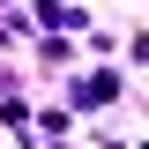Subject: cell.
I'll use <instances>...</instances> for the list:
<instances>
[{
  "mask_svg": "<svg viewBox=\"0 0 149 149\" xmlns=\"http://www.w3.org/2000/svg\"><path fill=\"white\" fill-rule=\"evenodd\" d=\"M74 97H82V104H112V97H119V74H90V82H82V90H74Z\"/></svg>",
  "mask_w": 149,
  "mask_h": 149,
  "instance_id": "obj_1",
  "label": "cell"
}]
</instances>
